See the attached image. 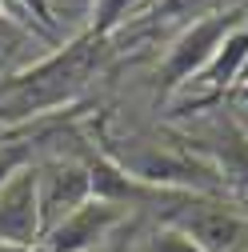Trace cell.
Instances as JSON below:
<instances>
[{
    "label": "cell",
    "mask_w": 248,
    "mask_h": 252,
    "mask_svg": "<svg viewBox=\"0 0 248 252\" xmlns=\"http://www.w3.org/2000/svg\"><path fill=\"white\" fill-rule=\"evenodd\" d=\"M100 56H104V40L84 32L80 40L60 48L56 56L16 72L4 88H0V96H16L20 108H32V112L60 108V104H68L76 96V88H84V80L100 68Z\"/></svg>",
    "instance_id": "obj_1"
},
{
    "label": "cell",
    "mask_w": 248,
    "mask_h": 252,
    "mask_svg": "<svg viewBox=\"0 0 248 252\" xmlns=\"http://www.w3.org/2000/svg\"><path fill=\"white\" fill-rule=\"evenodd\" d=\"M244 16H248V4H228V8H216V12H208V16H200V20H192L188 28H184V32L172 40L164 64L156 72L160 96H172V92L188 88L208 68V60L216 56V48L224 44V36Z\"/></svg>",
    "instance_id": "obj_2"
},
{
    "label": "cell",
    "mask_w": 248,
    "mask_h": 252,
    "mask_svg": "<svg viewBox=\"0 0 248 252\" xmlns=\"http://www.w3.org/2000/svg\"><path fill=\"white\" fill-rule=\"evenodd\" d=\"M168 224L188 232L204 252H244L248 244V216L228 208L220 196H192L188 208H176Z\"/></svg>",
    "instance_id": "obj_3"
},
{
    "label": "cell",
    "mask_w": 248,
    "mask_h": 252,
    "mask_svg": "<svg viewBox=\"0 0 248 252\" xmlns=\"http://www.w3.org/2000/svg\"><path fill=\"white\" fill-rule=\"evenodd\" d=\"M36 196H40V228L52 232L64 216H72L92 200L88 164H76V160L36 164Z\"/></svg>",
    "instance_id": "obj_4"
},
{
    "label": "cell",
    "mask_w": 248,
    "mask_h": 252,
    "mask_svg": "<svg viewBox=\"0 0 248 252\" xmlns=\"http://www.w3.org/2000/svg\"><path fill=\"white\" fill-rule=\"evenodd\" d=\"M188 152H196L220 172L224 188H236L248 196V132L240 128L236 112L216 116L204 136H188Z\"/></svg>",
    "instance_id": "obj_5"
},
{
    "label": "cell",
    "mask_w": 248,
    "mask_h": 252,
    "mask_svg": "<svg viewBox=\"0 0 248 252\" xmlns=\"http://www.w3.org/2000/svg\"><path fill=\"white\" fill-rule=\"evenodd\" d=\"M40 240H44V228H40L36 164H28L0 188V244L36 248Z\"/></svg>",
    "instance_id": "obj_6"
},
{
    "label": "cell",
    "mask_w": 248,
    "mask_h": 252,
    "mask_svg": "<svg viewBox=\"0 0 248 252\" xmlns=\"http://www.w3.org/2000/svg\"><path fill=\"white\" fill-rule=\"evenodd\" d=\"M120 220H124L120 204L88 200L84 208H76L72 216L60 220L52 232H44V252H88V248H96Z\"/></svg>",
    "instance_id": "obj_7"
},
{
    "label": "cell",
    "mask_w": 248,
    "mask_h": 252,
    "mask_svg": "<svg viewBox=\"0 0 248 252\" xmlns=\"http://www.w3.org/2000/svg\"><path fill=\"white\" fill-rule=\"evenodd\" d=\"M148 0H92V24H88V36L108 40L116 28L128 20V12L144 8Z\"/></svg>",
    "instance_id": "obj_8"
},
{
    "label": "cell",
    "mask_w": 248,
    "mask_h": 252,
    "mask_svg": "<svg viewBox=\"0 0 248 252\" xmlns=\"http://www.w3.org/2000/svg\"><path fill=\"white\" fill-rule=\"evenodd\" d=\"M216 8H228L220 0H156L152 4V24H176V20H200Z\"/></svg>",
    "instance_id": "obj_9"
},
{
    "label": "cell",
    "mask_w": 248,
    "mask_h": 252,
    "mask_svg": "<svg viewBox=\"0 0 248 252\" xmlns=\"http://www.w3.org/2000/svg\"><path fill=\"white\" fill-rule=\"evenodd\" d=\"M140 252H204V248H200L188 232H180V228H172V224H160L156 232L144 236Z\"/></svg>",
    "instance_id": "obj_10"
},
{
    "label": "cell",
    "mask_w": 248,
    "mask_h": 252,
    "mask_svg": "<svg viewBox=\"0 0 248 252\" xmlns=\"http://www.w3.org/2000/svg\"><path fill=\"white\" fill-rule=\"evenodd\" d=\"M28 164H32V144H0V188Z\"/></svg>",
    "instance_id": "obj_11"
},
{
    "label": "cell",
    "mask_w": 248,
    "mask_h": 252,
    "mask_svg": "<svg viewBox=\"0 0 248 252\" xmlns=\"http://www.w3.org/2000/svg\"><path fill=\"white\" fill-rule=\"evenodd\" d=\"M232 100H236V108H240V112H248V80L232 88Z\"/></svg>",
    "instance_id": "obj_12"
},
{
    "label": "cell",
    "mask_w": 248,
    "mask_h": 252,
    "mask_svg": "<svg viewBox=\"0 0 248 252\" xmlns=\"http://www.w3.org/2000/svg\"><path fill=\"white\" fill-rule=\"evenodd\" d=\"M0 252H44V248H20V244H0Z\"/></svg>",
    "instance_id": "obj_13"
},
{
    "label": "cell",
    "mask_w": 248,
    "mask_h": 252,
    "mask_svg": "<svg viewBox=\"0 0 248 252\" xmlns=\"http://www.w3.org/2000/svg\"><path fill=\"white\" fill-rule=\"evenodd\" d=\"M236 120H240V128L248 132V112H236Z\"/></svg>",
    "instance_id": "obj_14"
},
{
    "label": "cell",
    "mask_w": 248,
    "mask_h": 252,
    "mask_svg": "<svg viewBox=\"0 0 248 252\" xmlns=\"http://www.w3.org/2000/svg\"><path fill=\"white\" fill-rule=\"evenodd\" d=\"M244 80H248V64H244V72H240V80H236V84H244Z\"/></svg>",
    "instance_id": "obj_15"
}]
</instances>
